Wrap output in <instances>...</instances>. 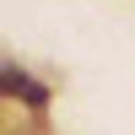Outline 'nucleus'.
I'll return each instance as SVG.
<instances>
[{
	"mask_svg": "<svg viewBox=\"0 0 135 135\" xmlns=\"http://www.w3.org/2000/svg\"><path fill=\"white\" fill-rule=\"evenodd\" d=\"M0 97H27L32 108H43V103H49V92H43V86L32 81L27 70H16V65H0Z\"/></svg>",
	"mask_w": 135,
	"mask_h": 135,
	"instance_id": "nucleus-1",
	"label": "nucleus"
}]
</instances>
